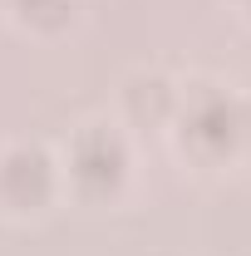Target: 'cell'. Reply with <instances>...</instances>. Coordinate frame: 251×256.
<instances>
[{
  "instance_id": "6da1fadb",
  "label": "cell",
  "mask_w": 251,
  "mask_h": 256,
  "mask_svg": "<svg viewBox=\"0 0 251 256\" xmlns=\"http://www.w3.org/2000/svg\"><path fill=\"white\" fill-rule=\"evenodd\" d=\"M242 133H246V114H242L236 98L222 94V89L197 94L188 104V114H182V138H188L197 153H207V158L232 153V148L242 143Z\"/></svg>"
},
{
  "instance_id": "7a4b0ae2",
  "label": "cell",
  "mask_w": 251,
  "mask_h": 256,
  "mask_svg": "<svg viewBox=\"0 0 251 256\" xmlns=\"http://www.w3.org/2000/svg\"><path fill=\"white\" fill-rule=\"evenodd\" d=\"M124 143L108 133V128L89 124L79 138H74V153H69V172H74V182L84 192H114L124 182Z\"/></svg>"
},
{
  "instance_id": "3957f363",
  "label": "cell",
  "mask_w": 251,
  "mask_h": 256,
  "mask_svg": "<svg viewBox=\"0 0 251 256\" xmlns=\"http://www.w3.org/2000/svg\"><path fill=\"white\" fill-rule=\"evenodd\" d=\"M54 188V168L40 148H10L0 158V202L10 207H40Z\"/></svg>"
},
{
  "instance_id": "277c9868",
  "label": "cell",
  "mask_w": 251,
  "mask_h": 256,
  "mask_svg": "<svg viewBox=\"0 0 251 256\" xmlns=\"http://www.w3.org/2000/svg\"><path fill=\"white\" fill-rule=\"evenodd\" d=\"M15 10H25V15H40V10H64L69 0H10Z\"/></svg>"
},
{
  "instance_id": "5b68a950",
  "label": "cell",
  "mask_w": 251,
  "mask_h": 256,
  "mask_svg": "<svg viewBox=\"0 0 251 256\" xmlns=\"http://www.w3.org/2000/svg\"><path fill=\"white\" fill-rule=\"evenodd\" d=\"M246 5H251V0H246Z\"/></svg>"
}]
</instances>
